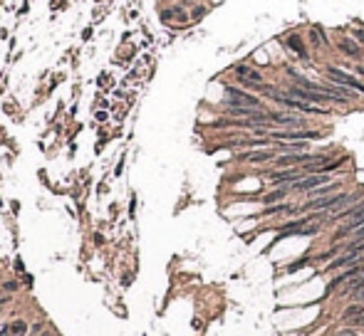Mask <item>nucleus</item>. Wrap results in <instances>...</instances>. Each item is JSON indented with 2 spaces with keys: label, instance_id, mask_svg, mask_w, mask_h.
<instances>
[{
  "label": "nucleus",
  "instance_id": "obj_1",
  "mask_svg": "<svg viewBox=\"0 0 364 336\" xmlns=\"http://www.w3.org/2000/svg\"><path fill=\"white\" fill-rule=\"evenodd\" d=\"M225 107H253V109H265L263 101L255 97L253 92H248L245 87H236V84H228L225 87Z\"/></svg>",
  "mask_w": 364,
  "mask_h": 336
},
{
  "label": "nucleus",
  "instance_id": "obj_2",
  "mask_svg": "<svg viewBox=\"0 0 364 336\" xmlns=\"http://www.w3.org/2000/svg\"><path fill=\"white\" fill-rule=\"evenodd\" d=\"M324 77H327L330 82L339 84V87H347V89H352V92H357V94L364 97V82L357 74H350L347 70L335 67V65H327V67H324Z\"/></svg>",
  "mask_w": 364,
  "mask_h": 336
},
{
  "label": "nucleus",
  "instance_id": "obj_3",
  "mask_svg": "<svg viewBox=\"0 0 364 336\" xmlns=\"http://www.w3.org/2000/svg\"><path fill=\"white\" fill-rule=\"evenodd\" d=\"M335 178L330 176V173H308V176H302L300 181H295L290 188H293V193H305L308 196L310 191H315V188H320V185H327V183H332Z\"/></svg>",
  "mask_w": 364,
  "mask_h": 336
},
{
  "label": "nucleus",
  "instance_id": "obj_4",
  "mask_svg": "<svg viewBox=\"0 0 364 336\" xmlns=\"http://www.w3.org/2000/svg\"><path fill=\"white\" fill-rule=\"evenodd\" d=\"M233 77H236V82H238L240 87H245V89H251V92L258 84H265V77L258 70H253L251 65H236V67H233Z\"/></svg>",
  "mask_w": 364,
  "mask_h": 336
},
{
  "label": "nucleus",
  "instance_id": "obj_5",
  "mask_svg": "<svg viewBox=\"0 0 364 336\" xmlns=\"http://www.w3.org/2000/svg\"><path fill=\"white\" fill-rule=\"evenodd\" d=\"M302 176H308L302 168H278V171H267V181H270V185H293L295 181H300Z\"/></svg>",
  "mask_w": 364,
  "mask_h": 336
},
{
  "label": "nucleus",
  "instance_id": "obj_6",
  "mask_svg": "<svg viewBox=\"0 0 364 336\" xmlns=\"http://www.w3.org/2000/svg\"><path fill=\"white\" fill-rule=\"evenodd\" d=\"M282 45L293 52V55H297L302 62H310V50L308 45H305V37L300 35V32H290V35H285L282 37Z\"/></svg>",
  "mask_w": 364,
  "mask_h": 336
},
{
  "label": "nucleus",
  "instance_id": "obj_7",
  "mask_svg": "<svg viewBox=\"0 0 364 336\" xmlns=\"http://www.w3.org/2000/svg\"><path fill=\"white\" fill-rule=\"evenodd\" d=\"M278 156H280V151L275 146H270V149H255V151H248V154H240L238 161H245V163H273Z\"/></svg>",
  "mask_w": 364,
  "mask_h": 336
},
{
  "label": "nucleus",
  "instance_id": "obj_8",
  "mask_svg": "<svg viewBox=\"0 0 364 336\" xmlns=\"http://www.w3.org/2000/svg\"><path fill=\"white\" fill-rule=\"evenodd\" d=\"M337 52L344 57H350V59H364V47L359 42H354L352 37H339L337 40Z\"/></svg>",
  "mask_w": 364,
  "mask_h": 336
},
{
  "label": "nucleus",
  "instance_id": "obj_9",
  "mask_svg": "<svg viewBox=\"0 0 364 336\" xmlns=\"http://www.w3.org/2000/svg\"><path fill=\"white\" fill-rule=\"evenodd\" d=\"M290 193H293V188H290V185H278V188H273L270 193L263 196V205H275V203H282Z\"/></svg>",
  "mask_w": 364,
  "mask_h": 336
},
{
  "label": "nucleus",
  "instance_id": "obj_10",
  "mask_svg": "<svg viewBox=\"0 0 364 336\" xmlns=\"http://www.w3.org/2000/svg\"><path fill=\"white\" fill-rule=\"evenodd\" d=\"M342 191V183L339 181H332L327 183V185H320V188H315V191H310L308 193V200H315V198H327V196H335Z\"/></svg>",
  "mask_w": 364,
  "mask_h": 336
},
{
  "label": "nucleus",
  "instance_id": "obj_11",
  "mask_svg": "<svg viewBox=\"0 0 364 336\" xmlns=\"http://www.w3.org/2000/svg\"><path fill=\"white\" fill-rule=\"evenodd\" d=\"M0 336H28V324L23 322V319L5 324V326L0 329Z\"/></svg>",
  "mask_w": 364,
  "mask_h": 336
},
{
  "label": "nucleus",
  "instance_id": "obj_12",
  "mask_svg": "<svg viewBox=\"0 0 364 336\" xmlns=\"http://www.w3.org/2000/svg\"><path fill=\"white\" fill-rule=\"evenodd\" d=\"M308 40L312 47H327V37H324V30L320 25H312L308 32Z\"/></svg>",
  "mask_w": 364,
  "mask_h": 336
},
{
  "label": "nucleus",
  "instance_id": "obj_13",
  "mask_svg": "<svg viewBox=\"0 0 364 336\" xmlns=\"http://www.w3.org/2000/svg\"><path fill=\"white\" fill-rule=\"evenodd\" d=\"M359 289H364V272L357 277V280H352L350 284H344V292H339V294H342V297H350V294L359 292Z\"/></svg>",
  "mask_w": 364,
  "mask_h": 336
},
{
  "label": "nucleus",
  "instance_id": "obj_14",
  "mask_svg": "<svg viewBox=\"0 0 364 336\" xmlns=\"http://www.w3.org/2000/svg\"><path fill=\"white\" fill-rule=\"evenodd\" d=\"M352 40L364 47V28H352Z\"/></svg>",
  "mask_w": 364,
  "mask_h": 336
},
{
  "label": "nucleus",
  "instance_id": "obj_15",
  "mask_svg": "<svg viewBox=\"0 0 364 336\" xmlns=\"http://www.w3.org/2000/svg\"><path fill=\"white\" fill-rule=\"evenodd\" d=\"M347 302H364V289H359V292H354V294H350V297H347Z\"/></svg>",
  "mask_w": 364,
  "mask_h": 336
},
{
  "label": "nucleus",
  "instance_id": "obj_16",
  "mask_svg": "<svg viewBox=\"0 0 364 336\" xmlns=\"http://www.w3.org/2000/svg\"><path fill=\"white\" fill-rule=\"evenodd\" d=\"M308 262H310V257H302V260H297V262H293V265L288 267V272H295V269H297V267L308 265Z\"/></svg>",
  "mask_w": 364,
  "mask_h": 336
},
{
  "label": "nucleus",
  "instance_id": "obj_17",
  "mask_svg": "<svg viewBox=\"0 0 364 336\" xmlns=\"http://www.w3.org/2000/svg\"><path fill=\"white\" fill-rule=\"evenodd\" d=\"M350 326H357V329H364V314L362 317H357V319H352Z\"/></svg>",
  "mask_w": 364,
  "mask_h": 336
},
{
  "label": "nucleus",
  "instance_id": "obj_18",
  "mask_svg": "<svg viewBox=\"0 0 364 336\" xmlns=\"http://www.w3.org/2000/svg\"><path fill=\"white\" fill-rule=\"evenodd\" d=\"M203 13H206V8H196V10H194V17H201Z\"/></svg>",
  "mask_w": 364,
  "mask_h": 336
},
{
  "label": "nucleus",
  "instance_id": "obj_19",
  "mask_svg": "<svg viewBox=\"0 0 364 336\" xmlns=\"http://www.w3.org/2000/svg\"><path fill=\"white\" fill-rule=\"evenodd\" d=\"M8 302H10V299H8V297H3V299H0V309L5 307V304H8Z\"/></svg>",
  "mask_w": 364,
  "mask_h": 336
},
{
  "label": "nucleus",
  "instance_id": "obj_20",
  "mask_svg": "<svg viewBox=\"0 0 364 336\" xmlns=\"http://www.w3.org/2000/svg\"><path fill=\"white\" fill-rule=\"evenodd\" d=\"M362 304H364V302H362Z\"/></svg>",
  "mask_w": 364,
  "mask_h": 336
}]
</instances>
